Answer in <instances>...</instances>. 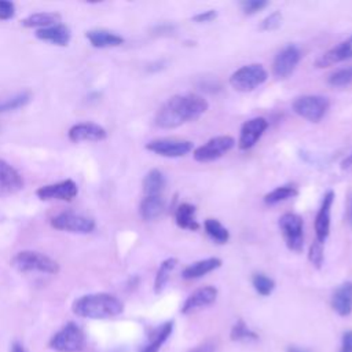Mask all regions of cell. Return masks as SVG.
Listing matches in <instances>:
<instances>
[{
    "instance_id": "6da1fadb",
    "label": "cell",
    "mask_w": 352,
    "mask_h": 352,
    "mask_svg": "<svg viewBox=\"0 0 352 352\" xmlns=\"http://www.w3.org/2000/svg\"><path fill=\"white\" fill-rule=\"evenodd\" d=\"M208 107V100L201 95H175L160 107L155 116V124L164 129L177 128L186 122L198 120L206 113Z\"/></svg>"
},
{
    "instance_id": "7a4b0ae2",
    "label": "cell",
    "mask_w": 352,
    "mask_h": 352,
    "mask_svg": "<svg viewBox=\"0 0 352 352\" xmlns=\"http://www.w3.org/2000/svg\"><path fill=\"white\" fill-rule=\"evenodd\" d=\"M72 309L77 316L81 318L106 319L120 315L124 311V304L113 294L95 293L77 298L73 302Z\"/></svg>"
},
{
    "instance_id": "3957f363",
    "label": "cell",
    "mask_w": 352,
    "mask_h": 352,
    "mask_svg": "<svg viewBox=\"0 0 352 352\" xmlns=\"http://www.w3.org/2000/svg\"><path fill=\"white\" fill-rule=\"evenodd\" d=\"M11 265L19 272L58 274L59 264L44 253L34 250H21L11 258Z\"/></svg>"
},
{
    "instance_id": "277c9868",
    "label": "cell",
    "mask_w": 352,
    "mask_h": 352,
    "mask_svg": "<svg viewBox=\"0 0 352 352\" xmlns=\"http://www.w3.org/2000/svg\"><path fill=\"white\" fill-rule=\"evenodd\" d=\"M268 78V72L260 63L241 66L230 76V85L239 92H250L264 84Z\"/></svg>"
},
{
    "instance_id": "5b68a950",
    "label": "cell",
    "mask_w": 352,
    "mask_h": 352,
    "mask_svg": "<svg viewBox=\"0 0 352 352\" xmlns=\"http://www.w3.org/2000/svg\"><path fill=\"white\" fill-rule=\"evenodd\" d=\"M286 246L292 252H301L304 248V221L297 213H283L278 221Z\"/></svg>"
},
{
    "instance_id": "8992f818",
    "label": "cell",
    "mask_w": 352,
    "mask_h": 352,
    "mask_svg": "<svg viewBox=\"0 0 352 352\" xmlns=\"http://www.w3.org/2000/svg\"><path fill=\"white\" fill-rule=\"evenodd\" d=\"M50 346L56 352H81L85 346V336L76 323L69 322L52 336Z\"/></svg>"
},
{
    "instance_id": "52a82bcc",
    "label": "cell",
    "mask_w": 352,
    "mask_h": 352,
    "mask_svg": "<svg viewBox=\"0 0 352 352\" xmlns=\"http://www.w3.org/2000/svg\"><path fill=\"white\" fill-rule=\"evenodd\" d=\"M329 107V99L322 95H302L296 98L292 103L293 111L311 122H319L327 113Z\"/></svg>"
},
{
    "instance_id": "ba28073f",
    "label": "cell",
    "mask_w": 352,
    "mask_h": 352,
    "mask_svg": "<svg viewBox=\"0 0 352 352\" xmlns=\"http://www.w3.org/2000/svg\"><path fill=\"white\" fill-rule=\"evenodd\" d=\"M235 146V139L230 135H220L209 139L202 146L197 147L192 157L198 162H210L219 160Z\"/></svg>"
},
{
    "instance_id": "9c48e42d",
    "label": "cell",
    "mask_w": 352,
    "mask_h": 352,
    "mask_svg": "<svg viewBox=\"0 0 352 352\" xmlns=\"http://www.w3.org/2000/svg\"><path fill=\"white\" fill-rule=\"evenodd\" d=\"M51 226L56 230L73 234H89L95 230V221L92 219L73 212H62L54 216Z\"/></svg>"
},
{
    "instance_id": "30bf717a",
    "label": "cell",
    "mask_w": 352,
    "mask_h": 352,
    "mask_svg": "<svg viewBox=\"0 0 352 352\" xmlns=\"http://www.w3.org/2000/svg\"><path fill=\"white\" fill-rule=\"evenodd\" d=\"M192 142L190 140H183V139H169V138H162V139H154L150 140L146 144V148L157 155L166 157V158H177V157H184L186 154L192 151Z\"/></svg>"
},
{
    "instance_id": "8fae6325",
    "label": "cell",
    "mask_w": 352,
    "mask_h": 352,
    "mask_svg": "<svg viewBox=\"0 0 352 352\" xmlns=\"http://www.w3.org/2000/svg\"><path fill=\"white\" fill-rule=\"evenodd\" d=\"M301 59V52L297 45L287 44L285 45L274 58L272 73L278 78L289 77Z\"/></svg>"
},
{
    "instance_id": "7c38bea8",
    "label": "cell",
    "mask_w": 352,
    "mask_h": 352,
    "mask_svg": "<svg viewBox=\"0 0 352 352\" xmlns=\"http://www.w3.org/2000/svg\"><path fill=\"white\" fill-rule=\"evenodd\" d=\"M78 194V187L72 179H66L54 184H47L36 191V195L43 201H72Z\"/></svg>"
},
{
    "instance_id": "4fadbf2b",
    "label": "cell",
    "mask_w": 352,
    "mask_h": 352,
    "mask_svg": "<svg viewBox=\"0 0 352 352\" xmlns=\"http://www.w3.org/2000/svg\"><path fill=\"white\" fill-rule=\"evenodd\" d=\"M267 128H268V121L264 117H254L243 122L241 126L239 139H238L239 150L252 148L257 143V140L263 136Z\"/></svg>"
},
{
    "instance_id": "5bb4252c",
    "label": "cell",
    "mask_w": 352,
    "mask_h": 352,
    "mask_svg": "<svg viewBox=\"0 0 352 352\" xmlns=\"http://www.w3.org/2000/svg\"><path fill=\"white\" fill-rule=\"evenodd\" d=\"M336 194L333 190H329L324 192L320 208L315 217V235L316 241L320 243H324L330 234V219H331V206L334 202Z\"/></svg>"
},
{
    "instance_id": "9a60e30c",
    "label": "cell",
    "mask_w": 352,
    "mask_h": 352,
    "mask_svg": "<svg viewBox=\"0 0 352 352\" xmlns=\"http://www.w3.org/2000/svg\"><path fill=\"white\" fill-rule=\"evenodd\" d=\"M67 136L72 142L80 143V142H100L107 138V132L103 126L95 122H80L73 125Z\"/></svg>"
},
{
    "instance_id": "2e32d148",
    "label": "cell",
    "mask_w": 352,
    "mask_h": 352,
    "mask_svg": "<svg viewBox=\"0 0 352 352\" xmlns=\"http://www.w3.org/2000/svg\"><path fill=\"white\" fill-rule=\"evenodd\" d=\"M351 58H352V34L346 40H344L342 43H340L336 47L323 52L315 60V66L320 67V69L322 67H330L333 65L348 60Z\"/></svg>"
},
{
    "instance_id": "e0dca14e",
    "label": "cell",
    "mask_w": 352,
    "mask_h": 352,
    "mask_svg": "<svg viewBox=\"0 0 352 352\" xmlns=\"http://www.w3.org/2000/svg\"><path fill=\"white\" fill-rule=\"evenodd\" d=\"M23 179L7 161L0 158V195H11L22 190Z\"/></svg>"
},
{
    "instance_id": "ac0fdd59",
    "label": "cell",
    "mask_w": 352,
    "mask_h": 352,
    "mask_svg": "<svg viewBox=\"0 0 352 352\" xmlns=\"http://www.w3.org/2000/svg\"><path fill=\"white\" fill-rule=\"evenodd\" d=\"M217 289L213 286H204L191 293L182 307V314H190L199 308L208 307L216 301Z\"/></svg>"
},
{
    "instance_id": "d6986e66",
    "label": "cell",
    "mask_w": 352,
    "mask_h": 352,
    "mask_svg": "<svg viewBox=\"0 0 352 352\" xmlns=\"http://www.w3.org/2000/svg\"><path fill=\"white\" fill-rule=\"evenodd\" d=\"M331 307L340 316H348L352 312V282L341 283L331 296Z\"/></svg>"
},
{
    "instance_id": "ffe728a7",
    "label": "cell",
    "mask_w": 352,
    "mask_h": 352,
    "mask_svg": "<svg viewBox=\"0 0 352 352\" xmlns=\"http://www.w3.org/2000/svg\"><path fill=\"white\" fill-rule=\"evenodd\" d=\"M36 37L41 41H47L55 45H60L65 47L69 44L70 41V29L63 25V23H56L48 28H43V29H37L36 30Z\"/></svg>"
},
{
    "instance_id": "44dd1931",
    "label": "cell",
    "mask_w": 352,
    "mask_h": 352,
    "mask_svg": "<svg viewBox=\"0 0 352 352\" xmlns=\"http://www.w3.org/2000/svg\"><path fill=\"white\" fill-rule=\"evenodd\" d=\"M220 265H221V260L219 257H208V258H204V260H199V261H195V263L187 265L183 270L182 276L187 280L198 279V278H202L206 274L217 270Z\"/></svg>"
},
{
    "instance_id": "7402d4cb",
    "label": "cell",
    "mask_w": 352,
    "mask_h": 352,
    "mask_svg": "<svg viewBox=\"0 0 352 352\" xmlns=\"http://www.w3.org/2000/svg\"><path fill=\"white\" fill-rule=\"evenodd\" d=\"M85 37L95 48H110V47H118L124 43V38L106 29H94L85 33Z\"/></svg>"
},
{
    "instance_id": "603a6c76",
    "label": "cell",
    "mask_w": 352,
    "mask_h": 352,
    "mask_svg": "<svg viewBox=\"0 0 352 352\" xmlns=\"http://www.w3.org/2000/svg\"><path fill=\"white\" fill-rule=\"evenodd\" d=\"M197 209L194 205L188 202L180 204L176 210H175V221L177 227L183 230H190V231H197L199 228V224L195 217Z\"/></svg>"
},
{
    "instance_id": "cb8c5ba5",
    "label": "cell",
    "mask_w": 352,
    "mask_h": 352,
    "mask_svg": "<svg viewBox=\"0 0 352 352\" xmlns=\"http://www.w3.org/2000/svg\"><path fill=\"white\" fill-rule=\"evenodd\" d=\"M165 201L161 195H146L139 205V214L143 220H155L164 210Z\"/></svg>"
},
{
    "instance_id": "d4e9b609",
    "label": "cell",
    "mask_w": 352,
    "mask_h": 352,
    "mask_svg": "<svg viewBox=\"0 0 352 352\" xmlns=\"http://www.w3.org/2000/svg\"><path fill=\"white\" fill-rule=\"evenodd\" d=\"M172 330H173V322H165L164 324H161L158 329L153 331V334L150 336L148 341L146 342V345L142 348L140 352H158L162 344L172 334Z\"/></svg>"
},
{
    "instance_id": "484cf974",
    "label": "cell",
    "mask_w": 352,
    "mask_h": 352,
    "mask_svg": "<svg viewBox=\"0 0 352 352\" xmlns=\"http://www.w3.org/2000/svg\"><path fill=\"white\" fill-rule=\"evenodd\" d=\"M60 22V15L56 12H36L21 21L25 28H48Z\"/></svg>"
},
{
    "instance_id": "4316f807",
    "label": "cell",
    "mask_w": 352,
    "mask_h": 352,
    "mask_svg": "<svg viewBox=\"0 0 352 352\" xmlns=\"http://www.w3.org/2000/svg\"><path fill=\"white\" fill-rule=\"evenodd\" d=\"M166 180L161 170L151 169L143 179V191L146 195H160L165 188Z\"/></svg>"
},
{
    "instance_id": "83f0119b",
    "label": "cell",
    "mask_w": 352,
    "mask_h": 352,
    "mask_svg": "<svg viewBox=\"0 0 352 352\" xmlns=\"http://www.w3.org/2000/svg\"><path fill=\"white\" fill-rule=\"evenodd\" d=\"M204 228L208 236L216 243H226L230 239L228 230L217 219H206L204 221Z\"/></svg>"
},
{
    "instance_id": "f1b7e54d",
    "label": "cell",
    "mask_w": 352,
    "mask_h": 352,
    "mask_svg": "<svg viewBox=\"0 0 352 352\" xmlns=\"http://www.w3.org/2000/svg\"><path fill=\"white\" fill-rule=\"evenodd\" d=\"M177 265V258L175 257H168L166 260H164L157 271L155 279H154V292L155 293H161L164 290V287L166 286L168 280H169V275L170 272L175 270V267Z\"/></svg>"
},
{
    "instance_id": "f546056e",
    "label": "cell",
    "mask_w": 352,
    "mask_h": 352,
    "mask_svg": "<svg viewBox=\"0 0 352 352\" xmlns=\"http://www.w3.org/2000/svg\"><path fill=\"white\" fill-rule=\"evenodd\" d=\"M296 195H297V188L294 186H292V184L278 186L272 191H270L264 195V204L272 206V205L283 202L289 198H293Z\"/></svg>"
},
{
    "instance_id": "4dcf8cb0",
    "label": "cell",
    "mask_w": 352,
    "mask_h": 352,
    "mask_svg": "<svg viewBox=\"0 0 352 352\" xmlns=\"http://www.w3.org/2000/svg\"><path fill=\"white\" fill-rule=\"evenodd\" d=\"M352 82V66L337 69L327 77V84L334 88H342Z\"/></svg>"
},
{
    "instance_id": "1f68e13d",
    "label": "cell",
    "mask_w": 352,
    "mask_h": 352,
    "mask_svg": "<svg viewBox=\"0 0 352 352\" xmlns=\"http://www.w3.org/2000/svg\"><path fill=\"white\" fill-rule=\"evenodd\" d=\"M252 283H253L254 290L260 296H270L275 287L274 279H271L270 276H267L265 274H261V272H257L253 275Z\"/></svg>"
},
{
    "instance_id": "d6a6232c",
    "label": "cell",
    "mask_w": 352,
    "mask_h": 352,
    "mask_svg": "<svg viewBox=\"0 0 352 352\" xmlns=\"http://www.w3.org/2000/svg\"><path fill=\"white\" fill-rule=\"evenodd\" d=\"M32 99V95L30 92L28 91H23L10 99H6L4 102L0 103V113H4V111H11V110H16L19 107H23L25 104H28Z\"/></svg>"
},
{
    "instance_id": "836d02e7",
    "label": "cell",
    "mask_w": 352,
    "mask_h": 352,
    "mask_svg": "<svg viewBox=\"0 0 352 352\" xmlns=\"http://www.w3.org/2000/svg\"><path fill=\"white\" fill-rule=\"evenodd\" d=\"M258 336L252 331L243 320H238L232 329H231V340L234 341H249V340H257Z\"/></svg>"
},
{
    "instance_id": "e575fe53",
    "label": "cell",
    "mask_w": 352,
    "mask_h": 352,
    "mask_svg": "<svg viewBox=\"0 0 352 352\" xmlns=\"http://www.w3.org/2000/svg\"><path fill=\"white\" fill-rule=\"evenodd\" d=\"M308 260L309 263L320 270L323 265V260H324V254H323V243L315 241L311 246H309V252H308Z\"/></svg>"
},
{
    "instance_id": "d590c367",
    "label": "cell",
    "mask_w": 352,
    "mask_h": 352,
    "mask_svg": "<svg viewBox=\"0 0 352 352\" xmlns=\"http://www.w3.org/2000/svg\"><path fill=\"white\" fill-rule=\"evenodd\" d=\"M282 12L280 11H274L272 14H270L268 16H265L261 23H260V29L265 30V32H271V30H276L280 25H282Z\"/></svg>"
},
{
    "instance_id": "8d00e7d4",
    "label": "cell",
    "mask_w": 352,
    "mask_h": 352,
    "mask_svg": "<svg viewBox=\"0 0 352 352\" xmlns=\"http://www.w3.org/2000/svg\"><path fill=\"white\" fill-rule=\"evenodd\" d=\"M268 6L267 0H243L241 3V8L243 14L246 15H253L261 10H264Z\"/></svg>"
},
{
    "instance_id": "74e56055",
    "label": "cell",
    "mask_w": 352,
    "mask_h": 352,
    "mask_svg": "<svg viewBox=\"0 0 352 352\" xmlns=\"http://www.w3.org/2000/svg\"><path fill=\"white\" fill-rule=\"evenodd\" d=\"M15 14V6L10 0H0V21H8Z\"/></svg>"
},
{
    "instance_id": "f35d334b",
    "label": "cell",
    "mask_w": 352,
    "mask_h": 352,
    "mask_svg": "<svg viewBox=\"0 0 352 352\" xmlns=\"http://www.w3.org/2000/svg\"><path fill=\"white\" fill-rule=\"evenodd\" d=\"M216 16H217L216 10H206V11H201V12L195 14L191 19L197 23H204V22H210V21L216 19Z\"/></svg>"
},
{
    "instance_id": "ab89813d",
    "label": "cell",
    "mask_w": 352,
    "mask_h": 352,
    "mask_svg": "<svg viewBox=\"0 0 352 352\" xmlns=\"http://www.w3.org/2000/svg\"><path fill=\"white\" fill-rule=\"evenodd\" d=\"M340 352H352V330H348L342 334V342Z\"/></svg>"
},
{
    "instance_id": "60d3db41",
    "label": "cell",
    "mask_w": 352,
    "mask_h": 352,
    "mask_svg": "<svg viewBox=\"0 0 352 352\" xmlns=\"http://www.w3.org/2000/svg\"><path fill=\"white\" fill-rule=\"evenodd\" d=\"M216 349V345L210 341L208 342H204V344H199L198 346H195L194 349H191L190 352H214Z\"/></svg>"
},
{
    "instance_id": "b9f144b4",
    "label": "cell",
    "mask_w": 352,
    "mask_h": 352,
    "mask_svg": "<svg viewBox=\"0 0 352 352\" xmlns=\"http://www.w3.org/2000/svg\"><path fill=\"white\" fill-rule=\"evenodd\" d=\"M346 220L352 226V194H349L346 199Z\"/></svg>"
},
{
    "instance_id": "7bdbcfd3",
    "label": "cell",
    "mask_w": 352,
    "mask_h": 352,
    "mask_svg": "<svg viewBox=\"0 0 352 352\" xmlns=\"http://www.w3.org/2000/svg\"><path fill=\"white\" fill-rule=\"evenodd\" d=\"M341 168H342V169H349V168H352V154L348 155V157L341 162Z\"/></svg>"
},
{
    "instance_id": "ee69618b",
    "label": "cell",
    "mask_w": 352,
    "mask_h": 352,
    "mask_svg": "<svg viewBox=\"0 0 352 352\" xmlns=\"http://www.w3.org/2000/svg\"><path fill=\"white\" fill-rule=\"evenodd\" d=\"M10 352H26V351H25V348L19 342H14L11 345V351Z\"/></svg>"
},
{
    "instance_id": "f6af8a7d",
    "label": "cell",
    "mask_w": 352,
    "mask_h": 352,
    "mask_svg": "<svg viewBox=\"0 0 352 352\" xmlns=\"http://www.w3.org/2000/svg\"><path fill=\"white\" fill-rule=\"evenodd\" d=\"M287 352H308V351H305V349H301V348H298V346H289Z\"/></svg>"
}]
</instances>
